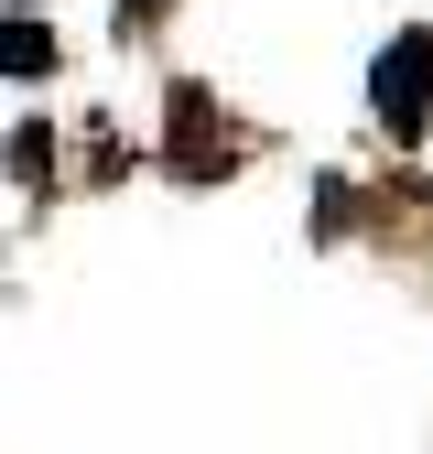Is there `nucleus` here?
<instances>
[{"mask_svg": "<svg viewBox=\"0 0 433 454\" xmlns=\"http://www.w3.org/2000/svg\"><path fill=\"white\" fill-rule=\"evenodd\" d=\"M422 98H433V43L422 33H401V54H379V120H422Z\"/></svg>", "mask_w": 433, "mask_h": 454, "instance_id": "1", "label": "nucleus"}]
</instances>
